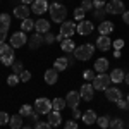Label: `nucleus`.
I'll return each mask as SVG.
<instances>
[{
  "instance_id": "40",
  "label": "nucleus",
  "mask_w": 129,
  "mask_h": 129,
  "mask_svg": "<svg viewBox=\"0 0 129 129\" xmlns=\"http://www.w3.org/2000/svg\"><path fill=\"white\" fill-rule=\"evenodd\" d=\"M19 79L22 81V83H28V81L31 79V72L29 71H22V72L19 74Z\"/></svg>"
},
{
  "instance_id": "6",
  "label": "nucleus",
  "mask_w": 129,
  "mask_h": 129,
  "mask_svg": "<svg viewBox=\"0 0 129 129\" xmlns=\"http://www.w3.org/2000/svg\"><path fill=\"white\" fill-rule=\"evenodd\" d=\"M105 12H107V14H112V16H115V14H124V4H122V0H112V2H107Z\"/></svg>"
},
{
  "instance_id": "51",
  "label": "nucleus",
  "mask_w": 129,
  "mask_h": 129,
  "mask_svg": "<svg viewBox=\"0 0 129 129\" xmlns=\"http://www.w3.org/2000/svg\"><path fill=\"white\" fill-rule=\"evenodd\" d=\"M21 2H22V5H28V4H33L35 0H21Z\"/></svg>"
},
{
  "instance_id": "39",
  "label": "nucleus",
  "mask_w": 129,
  "mask_h": 129,
  "mask_svg": "<svg viewBox=\"0 0 129 129\" xmlns=\"http://www.w3.org/2000/svg\"><path fill=\"white\" fill-rule=\"evenodd\" d=\"M10 120V115L9 114H5V112H0V126H5V124H9Z\"/></svg>"
},
{
  "instance_id": "10",
  "label": "nucleus",
  "mask_w": 129,
  "mask_h": 129,
  "mask_svg": "<svg viewBox=\"0 0 129 129\" xmlns=\"http://www.w3.org/2000/svg\"><path fill=\"white\" fill-rule=\"evenodd\" d=\"M79 95H81V100H84V102H89V100H93V95H95V88H93V84H89V83H84L79 89Z\"/></svg>"
},
{
  "instance_id": "43",
  "label": "nucleus",
  "mask_w": 129,
  "mask_h": 129,
  "mask_svg": "<svg viewBox=\"0 0 129 129\" xmlns=\"http://www.w3.org/2000/svg\"><path fill=\"white\" fill-rule=\"evenodd\" d=\"M112 47H114V50H120L122 47H124V40H120V38H119V40H115L114 43H112Z\"/></svg>"
},
{
  "instance_id": "22",
  "label": "nucleus",
  "mask_w": 129,
  "mask_h": 129,
  "mask_svg": "<svg viewBox=\"0 0 129 129\" xmlns=\"http://www.w3.org/2000/svg\"><path fill=\"white\" fill-rule=\"evenodd\" d=\"M124 78H126V74H124L122 69H114L110 72V79H112V83H115V84H117V83H122Z\"/></svg>"
},
{
  "instance_id": "5",
  "label": "nucleus",
  "mask_w": 129,
  "mask_h": 129,
  "mask_svg": "<svg viewBox=\"0 0 129 129\" xmlns=\"http://www.w3.org/2000/svg\"><path fill=\"white\" fill-rule=\"evenodd\" d=\"M35 110H36L38 114H47V115H48L50 112L53 110V107H52V100L38 98L36 102H35Z\"/></svg>"
},
{
  "instance_id": "19",
  "label": "nucleus",
  "mask_w": 129,
  "mask_h": 129,
  "mask_svg": "<svg viewBox=\"0 0 129 129\" xmlns=\"http://www.w3.org/2000/svg\"><path fill=\"white\" fill-rule=\"evenodd\" d=\"M57 79H59V71H55L53 67L45 71V81H47V84H55Z\"/></svg>"
},
{
  "instance_id": "49",
  "label": "nucleus",
  "mask_w": 129,
  "mask_h": 129,
  "mask_svg": "<svg viewBox=\"0 0 129 129\" xmlns=\"http://www.w3.org/2000/svg\"><path fill=\"white\" fill-rule=\"evenodd\" d=\"M5 38H7V33L5 31H0V45L5 43Z\"/></svg>"
},
{
  "instance_id": "26",
  "label": "nucleus",
  "mask_w": 129,
  "mask_h": 129,
  "mask_svg": "<svg viewBox=\"0 0 129 129\" xmlns=\"http://www.w3.org/2000/svg\"><path fill=\"white\" fill-rule=\"evenodd\" d=\"M52 107H53V110L60 112V110H64L66 107H67V102H66L64 98H60V96H57V98L52 100Z\"/></svg>"
},
{
  "instance_id": "18",
  "label": "nucleus",
  "mask_w": 129,
  "mask_h": 129,
  "mask_svg": "<svg viewBox=\"0 0 129 129\" xmlns=\"http://www.w3.org/2000/svg\"><path fill=\"white\" fill-rule=\"evenodd\" d=\"M114 31V24L110 21H102V24L98 26V33L102 36H109L110 33Z\"/></svg>"
},
{
  "instance_id": "7",
  "label": "nucleus",
  "mask_w": 129,
  "mask_h": 129,
  "mask_svg": "<svg viewBox=\"0 0 129 129\" xmlns=\"http://www.w3.org/2000/svg\"><path fill=\"white\" fill-rule=\"evenodd\" d=\"M76 33V24H74V21H64L62 24H60V36L66 40V38H69Z\"/></svg>"
},
{
  "instance_id": "16",
  "label": "nucleus",
  "mask_w": 129,
  "mask_h": 129,
  "mask_svg": "<svg viewBox=\"0 0 129 129\" xmlns=\"http://www.w3.org/2000/svg\"><path fill=\"white\" fill-rule=\"evenodd\" d=\"M47 117H48V120H47V122H48L52 127H57V126H60V122H62L60 112H57V110H52V112H50Z\"/></svg>"
},
{
  "instance_id": "53",
  "label": "nucleus",
  "mask_w": 129,
  "mask_h": 129,
  "mask_svg": "<svg viewBox=\"0 0 129 129\" xmlns=\"http://www.w3.org/2000/svg\"><path fill=\"white\" fill-rule=\"evenodd\" d=\"M124 81H126V83L129 84V74H126V78H124Z\"/></svg>"
},
{
  "instance_id": "25",
  "label": "nucleus",
  "mask_w": 129,
  "mask_h": 129,
  "mask_svg": "<svg viewBox=\"0 0 129 129\" xmlns=\"http://www.w3.org/2000/svg\"><path fill=\"white\" fill-rule=\"evenodd\" d=\"M9 28H10V16L9 14H0V31H9Z\"/></svg>"
},
{
  "instance_id": "29",
  "label": "nucleus",
  "mask_w": 129,
  "mask_h": 129,
  "mask_svg": "<svg viewBox=\"0 0 129 129\" xmlns=\"http://www.w3.org/2000/svg\"><path fill=\"white\" fill-rule=\"evenodd\" d=\"M33 109H35V107H33V105H28V103L22 105V107L19 109V115H22V117H31V114L35 112Z\"/></svg>"
},
{
  "instance_id": "47",
  "label": "nucleus",
  "mask_w": 129,
  "mask_h": 129,
  "mask_svg": "<svg viewBox=\"0 0 129 129\" xmlns=\"http://www.w3.org/2000/svg\"><path fill=\"white\" fill-rule=\"evenodd\" d=\"M81 117H83V114H81L79 110H78V109H72V119L76 120V119H81Z\"/></svg>"
},
{
  "instance_id": "27",
  "label": "nucleus",
  "mask_w": 129,
  "mask_h": 129,
  "mask_svg": "<svg viewBox=\"0 0 129 129\" xmlns=\"http://www.w3.org/2000/svg\"><path fill=\"white\" fill-rule=\"evenodd\" d=\"M9 126H10V129H21L22 127V115H12L10 117V120H9Z\"/></svg>"
},
{
  "instance_id": "24",
  "label": "nucleus",
  "mask_w": 129,
  "mask_h": 129,
  "mask_svg": "<svg viewBox=\"0 0 129 129\" xmlns=\"http://www.w3.org/2000/svg\"><path fill=\"white\" fill-rule=\"evenodd\" d=\"M109 69V60L105 59V57H102V59H96V62H95V71L96 72H105V71Z\"/></svg>"
},
{
  "instance_id": "41",
  "label": "nucleus",
  "mask_w": 129,
  "mask_h": 129,
  "mask_svg": "<svg viewBox=\"0 0 129 129\" xmlns=\"http://www.w3.org/2000/svg\"><path fill=\"white\" fill-rule=\"evenodd\" d=\"M105 5H107V0H93L95 9H105Z\"/></svg>"
},
{
  "instance_id": "56",
  "label": "nucleus",
  "mask_w": 129,
  "mask_h": 129,
  "mask_svg": "<svg viewBox=\"0 0 129 129\" xmlns=\"http://www.w3.org/2000/svg\"><path fill=\"white\" fill-rule=\"evenodd\" d=\"M57 2H59V0H57Z\"/></svg>"
},
{
  "instance_id": "1",
  "label": "nucleus",
  "mask_w": 129,
  "mask_h": 129,
  "mask_svg": "<svg viewBox=\"0 0 129 129\" xmlns=\"http://www.w3.org/2000/svg\"><path fill=\"white\" fill-rule=\"evenodd\" d=\"M48 10H50V17H52V21H53V22L62 24V22L66 21V17H67V9H66L64 5H60L59 2L52 4Z\"/></svg>"
},
{
  "instance_id": "32",
  "label": "nucleus",
  "mask_w": 129,
  "mask_h": 129,
  "mask_svg": "<svg viewBox=\"0 0 129 129\" xmlns=\"http://www.w3.org/2000/svg\"><path fill=\"white\" fill-rule=\"evenodd\" d=\"M10 67H12V71H14V74H17V76L24 71V66H22V62H21V60H14V64H12Z\"/></svg>"
},
{
  "instance_id": "8",
  "label": "nucleus",
  "mask_w": 129,
  "mask_h": 129,
  "mask_svg": "<svg viewBox=\"0 0 129 129\" xmlns=\"http://www.w3.org/2000/svg\"><path fill=\"white\" fill-rule=\"evenodd\" d=\"M26 43H28V36H26L24 31H17V33H14V35L10 36V45H12L14 48H21V47H24Z\"/></svg>"
},
{
  "instance_id": "20",
  "label": "nucleus",
  "mask_w": 129,
  "mask_h": 129,
  "mask_svg": "<svg viewBox=\"0 0 129 129\" xmlns=\"http://www.w3.org/2000/svg\"><path fill=\"white\" fill-rule=\"evenodd\" d=\"M35 29H36V33H48L50 31V22L47 19H38L36 22H35Z\"/></svg>"
},
{
  "instance_id": "42",
  "label": "nucleus",
  "mask_w": 129,
  "mask_h": 129,
  "mask_svg": "<svg viewBox=\"0 0 129 129\" xmlns=\"http://www.w3.org/2000/svg\"><path fill=\"white\" fill-rule=\"evenodd\" d=\"M105 14H107V12H105V9H96V10H95V17H96V19H102V21H103Z\"/></svg>"
},
{
  "instance_id": "34",
  "label": "nucleus",
  "mask_w": 129,
  "mask_h": 129,
  "mask_svg": "<svg viewBox=\"0 0 129 129\" xmlns=\"http://www.w3.org/2000/svg\"><path fill=\"white\" fill-rule=\"evenodd\" d=\"M19 81H21V79H19V76L12 72V74H10L9 78H7V84H9V86H16V84H17Z\"/></svg>"
},
{
  "instance_id": "9",
  "label": "nucleus",
  "mask_w": 129,
  "mask_h": 129,
  "mask_svg": "<svg viewBox=\"0 0 129 129\" xmlns=\"http://www.w3.org/2000/svg\"><path fill=\"white\" fill-rule=\"evenodd\" d=\"M48 9H50V4L47 2V0H35V2H33V7H31L33 14H36V16L45 14Z\"/></svg>"
},
{
  "instance_id": "33",
  "label": "nucleus",
  "mask_w": 129,
  "mask_h": 129,
  "mask_svg": "<svg viewBox=\"0 0 129 129\" xmlns=\"http://www.w3.org/2000/svg\"><path fill=\"white\" fill-rule=\"evenodd\" d=\"M112 129H124V122L120 119H110V126Z\"/></svg>"
},
{
  "instance_id": "48",
  "label": "nucleus",
  "mask_w": 129,
  "mask_h": 129,
  "mask_svg": "<svg viewBox=\"0 0 129 129\" xmlns=\"http://www.w3.org/2000/svg\"><path fill=\"white\" fill-rule=\"evenodd\" d=\"M122 21H124L126 24H129V10H124V14H122Z\"/></svg>"
},
{
  "instance_id": "37",
  "label": "nucleus",
  "mask_w": 129,
  "mask_h": 129,
  "mask_svg": "<svg viewBox=\"0 0 129 129\" xmlns=\"http://www.w3.org/2000/svg\"><path fill=\"white\" fill-rule=\"evenodd\" d=\"M81 9L84 10V12L91 10L93 9V2H91V0H83V2H81Z\"/></svg>"
},
{
  "instance_id": "38",
  "label": "nucleus",
  "mask_w": 129,
  "mask_h": 129,
  "mask_svg": "<svg viewBox=\"0 0 129 129\" xmlns=\"http://www.w3.org/2000/svg\"><path fill=\"white\" fill-rule=\"evenodd\" d=\"M83 76H84V79L88 81V83H93V81H95V78H96V76H95V72H93V71H84V74H83Z\"/></svg>"
},
{
  "instance_id": "15",
  "label": "nucleus",
  "mask_w": 129,
  "mask_h": 129,
  "mask_svg": "<svg viewBox=\"0 0 129 129\" xmlns=\"http://www.w3.org/2000/svg\"><path fill=\"white\" fill-rule=\"evenodd\" d=\"M28 41H29V48H31V50L40 48L41 45L45 43V40H43V36H41L40 33H35V35H33V36H31Z\"/></svg>"
},
{
  "instance_id": "17",
  "label": "nucleus",
  "mask_w": 129,
  "mask_h": 129,
  "mask_svg": "<svg viewBox=\"0 0 129 129\" xmlns=\"http://www.w3.org/2000/svg\"><path fill=\"white\" fill-rule=\"evenodd\" d=\"M110 47H112V40H110L109 36H102L100 35L98 38H96V48H100V50H109Z\"/></svg>"
},
{
  "instance_id": "35",
  "label": "nucleus",
  "mask_w": 129,
  "mask_h": 129,
  "mask_svg": "<svg viewBox=\"0 0 129 129\" xmlns=\"http://www.w3.org/2000/svg\"><path fill=\"white\" fill-rule=\"evenodd\" d=\"M43 40H45V43H47V45H52V43H53V41L57 40V36H55V35H53V33H45V36H43Z\"/></svg>"
},
{
  "instance_id": "13",
  "label": "nucleus",
  "mask_w": 129,
  "mask_h": 129,
  "mask_svg": "<svg viewBox=\"0 0 129 129\" xmlns=\"http://www.w3.org/2000/svg\"><path fill=\"white\" fill-rule=\"evenodd\" d=\"M105 96H107V100L117 103V102L122 98V91H120L119 88H107L105 89Z\"/></svg>"
},
{
  "instance_id": "44",
  "label": "nucleus",
  "mask_w": 129,
  "mask_h": 129,
  "mask_svg": "<svg viewBox=\"0 0 129 129\" xmlns=\"http://www.w3.org/2000/svg\"><path fill=\"white\" fill-rule=\"evenodd\" d=\"M35 129H52V126H50L48 122H36Z\"/></svg>"
},
{
  "instance_id": "30",
  "label": "nucleus",
  "mask_w": 129,
  "mask_h": 129,
  "mask_svg": "<svg viewBox=\"0 0 129 129\" xmlns=\"http://www.w3.org/2000/svg\"><path fill=\"white\" fill-rule=\"evenodd\" d=\"M96 124H98L102 129H107L110 126V117H109V115H102V117L96 119Z\"/></svg>"
},
{
  "instance_id": "54",
  "label": "nucleus",
  "mask_w": 129,
  "mask_h": 129,
  "mask_svg": "<svg viewBox=\"0 0 129 129\" xmlns=\"http://www.w3.org/2000/svg\"><path fill=\"white\" fill-rule=\"evenodd\" d=\"M21 129H33V127H21Z\"/></svg>"
},
{
  "instance_id": "14",
  "label": "nucleus",
  "mask_w": 129,
  "mask_h": 129,
  "mask_svg": "<svg viewBox=\"0 0 129 129\" xmlns=\"http://www.w3.org/2000/svg\"><path fill=\"white\" fill-rule=\"evenodd\" d=\"M29 14H31V9L28 7V5H19V7H16V9H14V16H16L17 19H21V21L28 19V17H29Z\"/></svg>"
},
{
  "instance_id": "45",
  "label": "nucleus",
  "mask_w": 129,
  "mask_h": 129,
  "mask_svg": "<svg viewBox=\"0 0 129 129\" xmlns=\"http://www.w3.org/2000/svg\"><path fill=\"white\" fill-rule=\"evenodd\" d=\"M64 129H78L76 120H67V122H66V126H64Z\"/></svg>"
},
{
  "instance_id": "28",
  "label": "nucleus",
  "mask_w": 129,
  "mask_h": 129,
  "mask_svg": "<svg viewBox=\"0 0 129 129\" xmlns=\"http://www.w3.org/2000/svg\"><path fill=\"white\" fill-rule=\"evenodd\" d=\"M60 47H62V50H64V52H67V53H72V52H74V48H76V47H74V41L71 40V38H66V40L60 43Z\"/></svg>"
},
{
  "instance_id": "36",
  "label": "nucleus",
  "mask_w": 129,
  "mask_h": 129,
  "mask_svg": "<svg viewBox=\"0 0 129 129\" xmlns=\"http://www.w3.org/2000/svg\"><path fill=\"white\" fill-rule=\"evenodd\" d=\"M84 14H86V12L81 9V7H78V9L74 10V19L76 21H84Z\"/></svg>"
},
{
  "instance_id": "12",
  "label": "nucleus",
  "mask_w": 129,
  "mask_h": 129,
  "mask_svg": "<svg viewBox=\"0 0 129 129\" xmlns=\"http://www.w3.org/2000/svg\"><path fill=\"white\" fill-rule=\"evenodd\" d=\"M79 100H81L79 91H69V93H67V96H66L67 107H72V109H78V105H79Z\"/></svg>"
},
{
  "instance_id": "3",
  "label": "nucleus",
  "mask_w": 129,
  "mask_h": 129,
  "mask_svg": "<svg viewBox=\"0 0 129 129\" xmlns=\"http://www.w3.org/2000/svg\"><path fill=\"white\" fill-rule=\"evenodd\" d=\"M74 57L78 60H88L93 57V53H95V47L93 45H89V43H86V45H79V47H76L74 48Z\"/></svg>"
},
{
  "instance_id": "31",
  "label": "nucleus",
  "mask_w": 129,
  "mask_h": 129,
  "mask_svg": "<svg viewBox=\"0 0 129 129\" xmlns=\"http://www.w3.org/2000/svg\"><path fill=\"white\" fill-rule=\"evenodd\" d=\"M33 28H35V22H33L29 17L24 19V21H22V24H21V31H24V33H26V31H33Z\"/></svg>"
},
{
  "instance_id": "11",
  "label": "nucleus",
  "mask_w": 129,
  "mask_h": 129,
  "mask_svg": "<svg viewBox=\"0 0 129 129\" xmlns=\"http://www.w3.org/2000/svg\"><path fill=\"white\" fill-rule=\"evenodd\" d=\"M95 26L89 22V21H79V24H76V31L79 33L81 36H86L89 33H93Z\"/></svg>"
},
{
  "instance_id": "2",
  "label": "nucleus",
  "mask_w": 129,
  "mask_h": 129,
  "mask_svg": "<svg viewBox=\"0 0 129 129\" xmlns=\"http://www.w3.org/2000/svg\"><path fill=\"white\" fill-rule=\"evenodd\" d=\"M0 62L4 66H12L14 64V47L2 43L0 45Z\"/></svg>"
},
{
  "instance_id": "23",
  "label": "nucleus",
  "mask_w": 129,
  "mask_h": 129,
  "mask_svg": "<svg viewBox=\"0 0 129 129\" xmlns=\"http://www.w3.org/2000/svg\"><path fill=\"white\" fill-rule=\"evenodd\" d=\"M67 66H69V60L66 59V57H59V59H55V62H53V69L60 71V72L67 69Z\"/></svg>"
},
{
  "instance_id": "46",
  "label": "nucleus",
  "mask_w": 129,
  "mask_h": 129,
  "mask_svg": "<svg viewBox=\"0 0 129 129\" xmlns=\"http://www.w3.org/2000/svg\"><path fill=\"white\" fill-rule=\"evenodd\" d=\"M127 105H129V103H127V100H122V98H120L119 102H117V107H119V109H122V110H126V109H127Z\"/></svg>"
},
{
  "instance_id": "50",
  "label": "nucleus",
  "mask_w": 129,
  "mask_h": 129,
  "mask_svg": "<svg viewBox=\"0 0 129 129\" xmlns=\"http://www.w3.org/2000/svg\"><path fill=\"white\" fill-rule=\"evenodd\" d=\"M38 117H40V114H38V112L35 110V112L31 114V119H33V120H38Z\"/></svg>"
},
{
  "instance_id": "55",
  "label": "nucleus",
  "mask_w": 129,
  "mask_h": 129,
  "mask_svg": "<svg viewBox=\"0 0 129 129\" xmlns=\"http://www.w3.org/2000/svg\"><path fill=\"white\" fill-rule=\"evenodd\" d=\"M126 100H127V103H129V95H127V98H126Z\"/></svg>"
},
{
  "instance_id": "4",
  "label": "nucleus",
  "mask_w": 129,
  "mask_h": 129,
  "mask_svg": "<svg viewBox=\"0 0 129 129\" xmlns=\"http://www.w3.org/2000/svg\"><path fill=\"white\" fill-rule=\"evenodd\" d=\"M110 83H112L110 74L102 72V74H98V76L95 78V81H93V88L98 89V91H105L107 88H110Z\"/></svg>"
},
{
  "instance_id": "21",
  "label": "nucleus",
  "mask_w": 129,
  "mask_h": 129,
  "mask_svg": "<svg viewBox=\"0 0 129 129\" xmlns=\"http://www.w3.org/2000/svg\"><path fill=\"white\" fill-rule=\"evenodd\" d=\"M81 119H83V122H84L86 126H91V124H95V122H96L98 117H96L95 110H86V112L83 114V117H81Z\"/></svg>"
},
{
  "instance_id": "52",
  "label": "nucleus",
  "mask_w": 129,
  "mask_h": 129,
  "mask_svg": "<svg viewBox=\"0 0 129 129\" xmlns=\"http://www.w3.org/2000/svg\"><path fill=\"white\" fill-rule=\"evenodd\" d=\"M114 57H115V59H119V57H120V52H119V50H115V52H114Z\"/></svg>"
}]
</instances>
